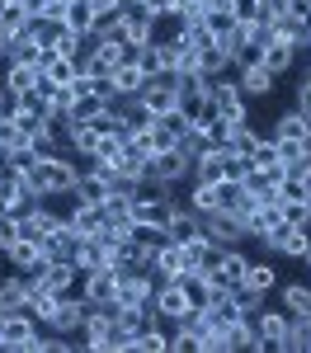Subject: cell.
<instances>
[{
  "label": "cell",
  "mask_w": 311,
  "mask_h": 353,
  "mask_svg": "<svg viewBox=\"0 0 311 353\" xmlns=\"http://www.w3.org/2000/svg\"><path fill=\"white\" fill-rule=\"evenodd\" d=\"M10 5H19V0H0V10H10Z\"/></svg>",
  "instance_id": "50"
},
{
  "label": "cell",
  "mask_w": 311,
  "mask_h": 353,
  "mask_svg": "<svg viewBox=\"0 0 311 353\" xmlns=\"http://www.w3.org/2000/svg\"><path fill=\"white\" fill-rule=\"evenodd\" d=\"M24 297H28V273H10V278H0V311L10 316V311H24Z\"/></svg>",
  "instance_id": "23"
},
{
  "label": "cell",
  "mask_w": 311,
  "mask_h": 353,
  "mask_svg": "<svg viewBox=\"0 0 311 353\" xmlns=\"http://www.w3.org/2000/svg\"><path fill=\"white\" fill-rule=\"evenodd\" d=\"M85 306H90L85 297H71V292H66V297L57 301V311L48 316V330H52V334H71V339H76V330H81V321H85Z\"/></svg>",
  "instance_id": "8"
},
{
  "label": "cell",
  "mask_w": 311,
  "mask_h": 353,
  "mask_svg": "<svg viewBox=\"0 0 311 353\" xmlns=\"http://www.w3.org/2000/svg\"><path fill=\"white\" fill-rule=\"evenodd\" d=\"M0 81H5L10 99H14V94H24V90H33V85L43 81V71H38V66H24V61H5V76H0Z\"/></svg>",
  "instance_id": "20"
},
{
  "label": "cell",
  "mask_w": 311,
  "mask_h": 353,
  "mask_svg": "<svg viewBox=\"0 0 311 353\" xmlns=\"http://www.w3.org/2000/svg\"><path fill=\"white\" fill-rule=\"evenodd\" d=\"M24 141H28L24 128L14 123V113L5 109V113H0V146H5V151H14V146H24Z\"/></svg>",
  "instance_id": "36"
},
{
  "label": "cell",
  "mask_w": 311,
  "mask_h": 353,
  "mask_svg": "<svg viewBox=\"0 0 311 353\" xmlns=\"http://www.w3.org/2000/svg\"><path fill=\"white\" fill-rule=\"evenodd\" d=\"M184 269H189V264H184V245H174L170 236H165L161 245H156V250H151V273H156L161 283H170V278H179Z\"/></svg>",
  "instance_id": "9"
},
{
  "label": "cell",
  "mask_w": 311,
  "mask_h": 353,
  "mask_svg": "<svg viewBox=\"0 0 311 353\" xmlns=\"http://www.w3.org/2000/svg\"><path fill=\"white\" fill-rule=\"evenodd\" d=\"M10 104H14V99H10V90H5V81H0V113L10 109Z\"/></svg>",
  "instance_id": "46"
},
{
  "label": "cell",
  "mask_w": 311,
  "mask_h": 353,
  "mask_svg": "<svg viewBox=\"0 0 311 353\" xmlns=\"http://www.w3.org/2000/svg\"><path fill=\"white\" fill-rule=\"evenodd\" d=\"M292 19H311V0H292Z\"/></svg>",
  "instance_id": "45"
},
{
  "label": "cell",
  "mask_w": 311,
  "mask_h": 353,
  "mask_svg": "<svg viewBox=\"0 0 311 353\" xmlns=\"http://www.w3.org/2000/svg\"><path fill=\"white\" fill-rule=\"evenodd\" d=\"M254 334H259V349L254 353H283L288 344V316L283 311H254Z\"/></svg>",
  "instance_id": "5"
},
{
  "label": "cell",
  "mask_w": 311,
  "mask_h": 353,
  "mask_svg": "<svg viewBox=\"0 0 311 353\" xmlns=\"http://www.w3.org/2000/svg\"><path fill=\"white\" fill-rule=\"evenodd\" d=\"M28 24H33V19H28L24 0H19V5H10V10H0V28H5V33H10V38H19V33H24Z\"/></svg>",
  "instance_id": "35"
},
{
  "label": "cell",
  "mask_w": 311,
  "mask_h": 353,
  "mask_svg": "<svg viewBox=\"0 0 311 353\" xmlns=\"http://www.w3.org/2000/svg\"><path fill=\"white\" fill-rule=\"evenodd\" d=\"M292 61H297V48H292V43H269V48H264V66H269L274 76L292 71Z\"/></svg>",
  "instance_id": "28"
},
{
  "label": "cell",
  "mask_w": 311,
  "mask_h": 353,
  "mask_svg": "<svg viewBox=\"0 0 311 353\" xmlns=\"http://www.w3.org/2000/svg\"><path fill=\"white\" fill-rule=\"evenodd\" d=\"M231 10H236V19H254L259 14V0H231Z\"/></svg>",
  "instance_id": "43"
},
{
  "label": "cell",
  "mask_w": 311,
  "mask_h": 353,
  "mask_svg": "<svg viewBox=\"0 0 311 353\" xmlns=\"http://www.w3.org/2000/svg\"><path fill=\"white\" fill-rule=\"evenodd\" d=\"M85 165H71V156H38V165L24 174V193L33 203L43 198H57V193H71L76 179H81Z\"/></svg>",
  "instance_id": "1"
},
{
  "label": "cell",
  "mask_w": 311,
  "mask_h": 353,
  "mask_svg": "<svg viewBox=\"0 0 311 353\" xmlns=\"http://www.w3.org/2000/svg\"><path fill=\"white\" fill-rule=\"evenodd\" d=\"M274 151H279L283 165H297L302 156H307V141H279V137H274Z\"/></svg>",
  "instance_id": "40"
},
{
  "label": "cell",
  "mask_w": 311,
  "mask_h": 353,
  "mask_svg": "<svg viewBox=\"0 0 311 353\" xmlns=\"http://www.w3.org/2000/svg\"><path fill=\"white\" fill-rule=\"evenodd\" d=\"M132 353H170V334H165L161 325L141 330L137 339H132Z\"/></svg>",
  "instance_id": "31"
},
{
  "label": "cell",
  "mask_w": 311,
  "mask_h": 353,
  "mask_svg": "<svg viewBox=\"0 0 311 353\" xmlns=\"http://www.w3.org/2000/svg\"><path fill=\"white\" fill-rule=\"evenodd\" d=\"M198 71L212 76V81L226 76V71H236V66H231V48H226V43H208V48L198 52Z\"/></svg>",
  "instance_id": "22"
},
{
  "label": "cell",
  "mask_w": 311,
  "mask_h": 353,
  "mask_svg": "<svg viewBox=\"0 0 311 353\" xmlns=\"http://www.w3.org/2000/svg\"><path fill=\"white\" fill-rule=\"evenodd\" d=\"M302 264H307V269H311V245H307V254H302Z\"/></svg>",
  "instance_id": "49"
},
{
  "label": "cell",
  "mask_w": 311,
  "mask_h": 353,
  "mask_svg": "<svg viewBox=\"0 0 311 353\" xmlns=\"http://www.w3.org/2000/svg\"><path fill=\"white\" fill-rule=\"evenodd\" d=\"M259 141H264V137L245 123V128H236V132H231V151H236V156H254V151H259Z\"/></svg>",
  "instance_id": "38"
},
{
  "label": "cell",
  "mask_w": 311,
  "mask_h": 353,
  "mask_svg": "<svg viewBox=\"0 0 311 353\" xmlns=\"http://www.w3.org/2000/svg\"><path fill=\"white\" fill-rule=\"evenodd\" d=\"M269 137H279V141H307L311 146V118L302 109H288V113H279V123H274Z\"/></svg>",
  "instance_id": "17"
},
{
  "label": "cell",
  "mask_w": 311,
  "mask_h": 353,
  "mask_svg": "<svg viewBox=\"0 0 311 353\" xmlns=\"http://www.w3.org/2000/svg\"><path fill=\"white\" fill-rule=\"evenodd\" d=\"M189 208H194L198 217H208V212H222V198H217V184H198V179H194V203H189Z\"/></svg>",
  "instance_id": "32"
},
{
  "label": "cell",
  "mask_w": 311,
  "mask_h": 353,
  "mask_svg": "<svg viewBox=\"0 0 311 353\" xmlns=\"http://www.w3.org/2000/svg\"><path fill=\"white\" fill-rule=\"evenodd\" d=\"M297 109L311 118V85H297Z\"/></svg>",
  "instance_id": "44"
},
{
  "label": "cell",
  "mask_w": 311,
  "mask_h": 353,
  "mask_svg": "<svg viewBox=\"0 0 311 353\" xmlns=\"http://www.w3.org/2000/svg\"><path fill=\"white\" fill-rule=\"evenodd\" d=\"M132 61L141 66V76H146V81H156V76H161V48H156V43L137 48V52H132Z\"/></svg>",
  "instance_id": "37"
},
{
  "label": "cell",
  "mask_w": 311,
  "mask_h": 353,
  "mask_svg": "<svg viewBox=\"0 0 311 353\" xmlns=\"http://www.w3.org/2000/svg\"><path fill=\"white\" fill-rule=\"evenodd\" d=\"M113 193V179L104 174V170H94V165H85L81 179H76V189L66 193L76 208H104V198Z\"/></svg>",
  "instance_id": "4"
},
{
  "label": "cell",
  "mask_w": 311,
  "mask_h": 353,
  "mask_svg": "<svg viewBox=\"0 0 311 353\" xmlns=\"http://www.w3.org/2000/svg\"><path fill=\"white\" fill-rule=\"evenodd\" d=\"M5 61H10V57H5V52H0V66H5Z\"/></svg>",
  "instance_id": "52"
},
{
  "label": "cell",
  "mask_w": 311,
  "mask_h": 353,
  "mask_svg": "<svg viewBox=\"0 0 311 353\" xmlns=\"http://www.w3.org/2000/svg\"><path fill=\"white\" fill-rule=\"evenodd\" d=\"M109 109H113L109 99L90 90V94H76V104H71V118H66V123H94L99 113H109Z\"/></svg>",
  "instance_id": "24"
},
{
  "label": "cell",
  "mask_w": 311,
  "mask_h": 353,
  "mask_svg": "<svg viewBox=\"0 0 311 353\" xmlns=\"http://www.w3.org/2000/svg\"><path fill=\"white\" fill-rule=\"evenodd\" d=\"M165 236L174 245L198 241V236H203V217H198L194 208H174V212H170V221H165Z\"/></svg>",
  "instance_id": "13"
},
{
  "label": "cell",
  "mask_w": 311,
  "mask_h": 353,
  "mask_svg": "<svg viewBox=\"0 0 311 353\" xmlns=\"http://www.w3.org/2000/svg\"><path fill=\"white\" fill-rule=\"evenodd\" d=\"M179 5H184V0H170V10H174V19H179Z\"/></svg>",
  "instance_id": "48"
},
{
  "label": "cell",
  "mask_w": 311,
  "mask_h": 353,
  "mask_svg": "<svg viewBox=\"0 0 311 353\" xmlns=\"http://www.w3.org/2000/svg\"><path fill=\"white\" fill-rule=\"evenodd\" d=\"M5 254V264L10 269H28V273H38L48 259H43V245H33V241H14L10 250H0Z\"/></svg>",
  "instance_id": "18"
},
{
  "label": "cell",
  "mask_w": 311,
  "mask_h": 353,
  "mask_svg": "<svg viewBox=\"0 0 311 353\" xmlns=\"http://www.w3.org/2000/svg\"><path fill=\"white\" fill-rule=\"evenodd\" d=\"M81 297L85 301H113L118 297V269H94L81 278Z\"/></svg>",
  "instance_id": "14"
},
{
  "label": "cell",
  "mask_w": 311,
  "mask_h": 353,
  "mask_svg": "<svg viewBox=\"0 0 311 353\" xmlns=\"http://www.w3.org/2000/svg\"><path fill=\"white\" fill-rule=\"evenodd\" d=\"M161 123H165V128H170V132H174V137H189V132H194V118H189V113H184V109L165 113Z\"/></svg>",
  "instance_id": "42"
},
{
  "label": "cell",
  "mask_w": 311,
  "mask_h": 353,
  "mask_svg": "<svg viewBox=\"0 0 311 353\" xmlns=\"http://www.w3.org/2000/svg\"><path fill=\"white\" fill-rule=\"evenodd\" d=\"M76 269H81V278L94 273V269H109V250H104L99 241H81L76 245Z\"/></svg>",
  "instance_id": "25"
},
{
  "label": "cell",
  "mask_w": 311,
  "mask_h": 353,
  "mask_svg": "<svg viewBox=\"0 0 311 353\" xmlns=\"http://www.w3.org/2000/svg\"><path fill=\"white\" fill-rule=\"evenodd\" d=\"M61 24L71 28V33H90V28H94V5H90V0H71L66 14H61Z\"/></svg>",
  "instance_id": "27"
},
{
  "label": "cell",
  "mask_w": 311,
  "mask_h": 353,
  "mask_svg": "<svg viewBox=\"0 0 311 353\" xmlns=\"http://www.w3.org/2000/svg\"><path fill=\"white\" fill-rule=\"evenodd\" d=\"M203 231H208V241L222 245V250H236V245L245 241V231H241V217H236V212H208V217H203Z\"/></svg>",
  "instance_id": "7"
},
{
  "label": "cell",
  "mask_w": 311,
  "mask_h": 353,
  "mask_svg": "<svg viewBox=\"0 0 311 353\" xmlns=\"http://www.w3.org/2000/svg\"><path fill=\"white\" fill-rule=\"evenodd\" d=\"M141 109L151 113V118H165V113L179 109V76L174 71H165V76H156V81L141 85Z\"/></svg>",
  "instance_id": "2"
},
{
  "label": "cell",
  "mask_w": 311,
  "mask_h": 353,
  "mask_svg": "<svg viewBox=\"0 0 311 353\" xmlns=\"http://www.w3.org/2000/svg\"><path fill=\"white\" fill-rule=\"evenodd\" d=\"M241 288L254 292V297H269V292L279 288V269H274L269 259H250V269H245V278H241Z\"/></svg>",
  "instance_id": "15"
},
{
  "label": "cell",
  "mask_w": 311,
  "mask_h": 353,
  "mask_svg": "<svg viewBox=\"0 0 311 353\" xmlns=\"http://www.w3.org/2000/svg\"><path fill=\"white\" fill-rule=\"evenodd\" d=\"M283 306H288L292 316H311V288L307 283H288V288H283Z\"/></svg>",
  "instance_id": "33"
},
{
  "label": "cell",
  "mask_w": 311,
  "mask_h": 353,
  "mask_svg": "<svg viewBox=\"0 0 311 353\" xmlns=\"http://www.w3.org/2000/svg\"><path fill=\"white\" fill-rule=\"evenodd\" d=\"M61 132H66V156L71 151L76 156H94V146H99V128L94 123H66Z\"/></svg>",
  "instance_id": "19"
},
{
  "label": "cell",
  "mask_w": 311,
  "mask_h": 353,
  "mask_svg": "<svg viewBox=\"0 0 311 353\" xmlns=\"http://www.w3.org/2000/svg\"><path fill=\"white\" fill-rule=\"evenodd\" d=\"M76 76H81V61L76 57H57V61L43 66V81H52V85H71Z\"/></svg>",
  "instance_id": "29"
},
{
  "label": "cell",
  "mask_w": 311,
  "mask_h": 353,
  "mask_svg": "<svg viewBox=\"0 0 311 353\" xmlns=\"http://www.w3.org/2000/svg\"><path fill=\"white\" fill-rule=\"evenodd\" d=\"M118 33H123V43H128V48H146V43H156V24H151L141 10H128V14H123V24H118Z\"/></svg>",
  "instance_id": "16"
},
{
  "label": "cell",
  "mask_w": 311,
  "mask_h": 353,
  "mask_svg": "<svg viewBox=\"0 0 311 353\" xmlns=\"http://www.w3.org/2000/svg\"><path fill=\"white\" fill-rule=\"evenodd\" d=\"M14 241H19V217L14 212H0V250H10Z\"/></svg>",
  "instance_id": "41"
},
{
  "label": "cell",
  "mask_w": 311,
  "mask_h": 353,
  "mask_svg": "<svg viewBox=\"0 0 311 353\" xmlns=\"http://www.w3.org/2000/svg\"><path fill=\"white\" fill-rule=\"evenodd\" d=\"M109 5H118V10H137V0H109Z\"/></svg>",
  "instance_id": "47"
},
{
  "label": "cell",
  "mask_w": 311,
  "mask_h": 353,
  "mask_svg": "<svg viewBox=\"0 0 311 353\" xmlns=\"http://www.w3.org/2000/svg\"><path fill=\"white\" fill-rule=\"evenodd\" d=\"M279 212L288 226H311V198H283Z\"/></svg>",
  "instance_id": "34"
},
{
  "label": "cell",
  "mask_w": 311,
  "mask_h": 353,
  "mask_svg": "<svg viewBox=\"0 0 311 353\" xmlns=\"http://www.w3.org/2000/svg\"><path fill=\"white\" fill-rule=\"evenodd\" d=\"M194 174V156L184 151V146H174V151H161V156H151L146 161V179H156V184H179V179H189Z\"/></svg>",
  "instance_id": "3"
},
{
  "label": "cell",
  "mask_w": 311,
  "mask_h": 353,
  "mask_svg": "<svg viewBox=\"0 0 311 353\" xmlns=\"http://www.w3.org/2000/svg\"><path fill=\"white\" fill-rule=\"evenodd\" d=\"M283 353H311V316H288V344Z\"/></svg>",
  "instance_id": "26"
},
{
  "label": "cell",
  "mask_w": 311,
  "mask_h": 353,
  "mask_svg": "<svg viewBox=\"0 0 311 353\" xmlns=\"http://www.w3.org/2000/svg\"><path fill=\"white\" fill-rule=\"evenodd\" d=\"M38 278H43L52 292H61V297L81 288V269H76V259H57V264H43V269H38Z\"/></svg>",
  "instance_id": "12"
},
{
  "label": "cell",
  "mask_w": 311,
  "mask_h": 353,
  "mask_svg": "<svg viewBox=\"0 0 311 353\" xmlns=\"http://www.w3.org/2000/svg\"><path fill=\"white\" fill-rule=\"evenodd\" d=\"M141 85H146V76H141L137 61H123V66L113 71V94H118V104H123V99H137Z\"/></svg>",
  "instance_id": "21"
},
{
  "label": "cell",
  "mask_w": 311,
  "mask_h": 353,
  "mask_svg": "<svg viewBox=\"0 0 311 353\" xmlns=\"http://www.w3.org/2000/svg\"><path fill=\"white\" fill-rule=\"evenodd\" d=\"M189 306H194V297H189V292H184L174 278H170V283H161V288H156V297H151V311H156L161 321H170V325H174V321H179Z\"/></svg>",
  "instance_id": "6"
},
{
  "label": "cell",
  "mask_w": 311,
  "mask_h": 353,
  "mask_svg": "<svg viewBox=\"0 0 311 353\" xmlns=\"http://www.w3.org/2000/svg\"><path fill=\"white\" fill-rule=\"evenodd\" d=\"M274 81H279V76H274L264 61H254V66H241V71H236V85H241L245 99H264V94H274Z\"/></svg>",
  "instance_id": "11"
},
{
  "label": "cell",
  "mask_w": 311,
  "mask_h": 353,
  "mask_svg": "<svg viewBox=\"0 0 311 353\" xmlns=\"http://www.w3.org/2000/svg\"><path fill=\"white\" fill-rule=\"evenodd\" d=\"M57 301H61V292H52L38 273H28V297H24V311L28 316H38V325H48V316L57 311Z\"/></svg>",
  "instance_id": "10"
},
{
  "label": "cell",
  "mask_w": 311,
  "mask_h": 353,
  "mask_svg": "<svg viewBox=\"0 0 311 353\" xmlns=\"http://www.w3.org/2000/svg\"><path fill=\"white\" fill-rule=\"evenodd\" d=\"M5 165H14V170H19V174H28V170H33V165H38V151H33V146H14V151H10V156H5Z\"/></svg>",
  "instance_id": "39"
},
{
  "label": "cell",
  "mask_w": 311,
  "mask_h": 353,
  "mask_svg": "<svg viewBox=\"0 0 311 353\" xmlns=\"http://www.w3.org/2000/svg\"><path fill=\"white\" fill-rule=\"evenodd\" d=\"M245 269H250V254H245L241 245L222 254V273H226V283H231V288H241V278H245Z\"/></svg>",
  "instance_id": "30"
},
{
  "label": "cell",
  "mask_w": 311,
  "mask_h": 353,
  "mask_svg": "<svg viewBox=\"0 0 311 353\" xmlns=\"http://www.w3.org/2000/svg\"><path fill=\"white\" fill-rule=\"evenodd\" d=\"M0 334H5V311H0Z\"/></svg>",
  "instance_id": "51"
}]
</instances>
